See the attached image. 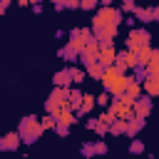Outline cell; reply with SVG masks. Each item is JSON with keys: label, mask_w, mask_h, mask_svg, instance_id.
Returning <instances> with one entry per match:
<instances>
[{"label": "cell", "mask_w": 159, "mask_h": 159, "mask_svg": "<svg viewBox=\"0 0 159 159\" xmlns=\"http://www.w3.org/2000/svg\"><path fill=\"white\" fill-rule=\"evenodd\" d=\"M42 124H40V119L35 117V114H27V117H22L20 119V127H17V134H20V139H22V144H35L40 137H42Z\"/></svg>", "instance_id": "cell-1"}, {"label": "cell", "mask_w": 159, "mask_h": 159, "mask_svg": "<svg viewBox=\"0 0 159 159\" xmlns=\"http://www.w3.org/2000/svg\"><path fill=\"white\" fill-rule=\"evenodd\" d=\"M119 22H124V12L117 10V7H99L92 17V27L94 25H112V27H119Z\"/></svg>", "instance_id": "cell-2"}, {"label": "cell", "mask_w": 159, "mask_h": 159, "mask_svg": "<svg viewBox=\"0 0 159 159\" xmlns=\"http://www.w3.org/2000/svg\"><path fill=\"white\" fill-rule=\"evenodd\" d=\"M102 87H104V92H109L112 97H114V94H122L124 87H127V75H119V72H114V67H107V72H104V77H102Z\"/></svg>", "instance_id": "cell-3"}, {"label": "cell", "mask_w": 159, "mask_h": 159, "mask_svg": "<svg viewBox=\"0 0 159 159\" xmlns=\"http://www.w3.org/2000/svg\"><path fill=\"white\" fill-rule=\"evenodd\" d=\"M149 40H152V35H149L144 27H132L129 35H127V50H129V52H137L139 47H147Z\"/></svg>", "instance_id": "cell-4"}, {"label": "cell", "mask_w": 159, "mask_h": 159, "mask_svg": "<svg viewBox=\"0 0 159 159\" xmlns=\"http://www.w3.org/2000/svg\"><path fill=\"white\" fill-rule=\"evenodd\" d=\"M92 32H94V40L99 42V47L114 45V37H117V27H112V25H94V27H92Z\"/></svg>", "instance_id": "cell-5"}, {"label": "cell", "mask_w": 159, "mask_h": 159, "mask_svg": "<svg viewBox=\"0 0 159 159\" xmlns=\"http://www.w3.org/2000/svg\"><path fill=\"white\" fill-rule=\"evenodd\" d=\"M134 20H139V22H157L159 20V7H137L134 10Z\"/></svg>", "instance_id": "cell-6"}, {"label": "cell", "mask_w": 159, "mask_h": 159, "mask_svg": "<svg viewBox=\"0 0 159 159\" xmlns=\"http://www.w3.org/2000/svg\"><path fill=\"white\" fill-rule=\"evenodd\" d=\"M134 114L142 117V119H147V117L152 114V97H147V94L137 97V102H134Z\"/></svg>", "instance_id": "cell-7"}, {"label": "cell", "mask_w": 159, "mask_h": 159, "mask_svg": "<svg viewBox=\"0 0 159 159\" xmlns=\"http://www.w3.org/2000/svg\"><path fill=\"white\" fill-rule=\"evenodd\" d=\"M20 134L17 132H7V134H2V142H0V152H15L17 147H20Z\"/></svg>", "instance_id": "cell-8"}, {"label": "cell", "mask_w": 159, "mask_h": 159, "mask_svg": "<svg viewBox=\"0 0 159 159\" xmlns=\"http://www.w3.org/2000/svg\"><path fill=\"white\" fill-rule=\"evenodd\" d=\"M97 60H99L104 67H112V65H114V60H117V50H114V45L99 47V55H97Z\"/></svg>", "instance_id": "cell-9"}, {"label": "cell", "mask_w": 159, "mask_h": 159, "mask_svg": "<svg viewBox=\"0 0 159 159\" xmlns=\"http://www.w3.org/2000/svg\"><path fill=\"white\" fill-rule=\"evenodd\" d=\"M94 107H97V97L84 92V97H82V104H80V109H77V117H87V114H89Z\"/></svg>", "instance_id": "cell-10"}, {"label": "cell", "mask_w": 159, "mask_h": 159, "mask_svg": "<svg viewBox=\"0 0 159 159\" xmlns=\"http://www.w3.org/2000/svg\"><path fill=\"white\" fill-rule=\"evenodd\" d=\"M52 84H55V87H70V84H72V72H70V67H65V70L55 72Z\"/></svg>", "instance_id": "cell-11"}, {"label": "cell", "mask_w": 159, "mask_h": 159, "mask_svg": "<svg viewBox=\"0 0 159 159\" xmlns=\"http://www.w3.org/2000/svg\"><path fill=\"white\" fill-rule=\"evenodd\" d=\"M144 124H147V119H142V117H132V119H127V137H137L139 134V129H144Z\"/></svg>", "instance_id": "cell-12"}, {"label": "cell", "mask_w": 159, "mask_h": 159, "mask_svg": "<svg viewBox=\"0 0 159 159\" xmlns=\"http://www.w3.org/2000/svg\"><path fill=\"white\" fill-rule=\"evenodd\" d=\"M84 72H87V77H92V80H97V82H102V77H104V72H107V67L97 60V62H92L89 67H84Z\"/></svg>", "instance_id": "cell-13"}, {"label": "cell", "mask_w": 159, "mask_h": 159, "mask_svg": "<svg viewBox=\"0 0 159 159\" xmlns=\"http://www.w3.org/2000/svg\"><path fill=\"white\" fill-rule=\"evenodd\" d=\"M142 89H144V94H147V97H157V94H159V75L147 77V82L142 84Z\"/></svg>", "instance_id": "cell-14"}, {"label": "cell", "mask_w": 159, "mask_h": 159, "mask_svg": "<svg viewBox=\"0 0 159 159\" xmlns=\"http://www.w3.org/2000/svg\"><path fill=\"white\" fill-rule=\"evenodd\" d=\"M57 55H60L62 60H67V62H80V52H77L70 42H67L65 47H60V50H57Z\"/></svg>", "instance_id": "cell-15"}, {"label": "cell", "mask_w": 159, "mask_h": 159, "mask_svg": "<svg viewBox=\"0 0 159 159\" xmlns=\"http://www.w3.org/2000/svg\"><path fill=\"white\" fill-rule=\"evenodd\" d=\"M117 60L122 62V65H127V70H134L139 62H137V55L134 52H129V50H122V52H117Z\"/></svg>", "instance_id": "cell-16"}, {"label": "cell", "mask_w": 159, "mask_h": 159, "mask_svg": "<svg viewBox=\"0 0 159 159\" xmlns=\"http://www.w3.org/2000/svg\"><path fill=\"white\" fill-rule=\"evenodd\" d=\"M124 92H127L132 99H137V97H142V84H139L134 77H127V87H124Z\"/></svg>", "instance_id": "cell-17"}, {"label": "cell", "mask_w": 159, "mask_h": 159, "mask_svg": "<svg viewBox=\"0 0 159 159\" xmlns=\"http://www.w3.org/2000/svg\"><path fill=\"white\" fill-rule=\"evenodd\" d=\"M82 97H84V92L82 89H70V109L77 114V109H80V104H82Z\"/></svg>", "instance_id": "cell-18"}, {"label": "cell", "mask_w": 159, "mask_h": 159, "mask_svg": "<svg viewBox=\"0 0 159 159\" xmlns=\"http://www.w3.org/2000/svg\"><path fill=\"white\" fill-rule=\"evenodd\" d=\"M57 122H60V124H67V127H72V124L77 122V114H75V112L67 107V109H62V112L57 114Z\"/></svg>", "instance_id": "cell-19"}, {"label": "cell", "mask_w": 159, "mask_h": 159, "mask_svg": "<svg viewBox=\"0 0 159 159\" xmlns=\"http://www.w3.org/2000/svg\"><path fill=\"white\" fill-rule=\"evenodd\" d=\"M152 52H154V47H152V45H147V47H139V50L134 52V55H137V62H139V65H147V62L152 60Z\"/></svg>", "instance_id": "cell-20"}, {"label": "cell", "mask_w": 159, "mask_h": 159, "mask_svg": "<svg viewBox=\"0 0 159 159\" xmlns=\"http://www.w3.org/2000/svg\"><path fill=\"white\" fill-rule=\"evenodd\" d=\"M144 67H147V75H149V77H152V75H159V50L152 52V60H149Z\"/></svg>", "instance_id": "cell-21"}, {"label": "cell", "mask_w": 159, "mask_h": 159, "mask_svg": "<svg viewBox=\"0 0 159 159\" xmlns=\"http://www.w3.org/2000/svg\"><path fill=\"white\" fill-rule=\"evenodd\" d=\"M109 134H114V137L127 134V119H114V124L109 127Z\"/></svg>", "instance_id": "cell-22"}, {"label": "cell", "mask_w": 159, "mask_h": 159, "mask_svg": "<svg viewBox=\"0 0 159 159\" xmlns=\"http://www.w3.org/2000/svg\"><path fill=\"white\" fill-rule=\"evenodd\" d=\"M112 99H114V102H119V104H124L127 109H134V102H137V99H132L127 92H122V94H114Z\"/></svg>", "instance_id": "cell-23"}, {"label": "cell", "mask_w": 159, "mask_h": 159, "mask_svg": "<svg viewBox=\"0 0 159 159\" xmlns=\"http://www.w3.org/2000/svg\"><path fill=\"white\" fill-rule=\"evenodd\" d=\"M147 77H149V75H147V67H144V65H137V67H134V80H137L139 84H144Z\"/></svg>", "instance_id": "cell-24"}, {"label": "cell", "mask_w": 159, "mask_h": 159, "mask_svg": "<svg viewBox=\"0 0 159 159\" xmlns=\"http://www.w3.org/2000/svg\"><path fill=\"white\" fill-rule=\"evenodd\" d=\"M70 72H72V84H80V82H84V77H87V72L80 70V67H70Z\"/></svg>", "instance_id": "cell-25"}, {"label": "cell", "mask_w": 159, "mask_h": 159, "mask_svg": "<svg viewBox=\"0 0 159 159\" xmlns=\"http://www.w3.org/2000/svg\"><path fill=\"white\" fill-rule=\"evenodd\" d=\"M40 124H42V129H55V124H57V117H55V114H45V117L40 119Z\"/></svg>", "instance_id": "cell-26"}, {"label": "cell", "mask_w": 159, "mask_h": 159, "mask_svg": "<svg viewBox=\"0 0 159 159\" xmlns=\"http://www.w3.org/2000/svg\"><path fill=\"white\" fill-rule=\"evenodd\" d=\"M97 119H99V124H104V127H112V124H114V117L109 114V109H107V112H99Z\"/></svg>", "instance_id": "cell-27"}, {"label": "cell", "mask_w": 159, "mask_h": 159, "mask_svg": "<svg viewBox=\"0 0 159 159\" xmlns=\"http://www.w3.org/2000/svg\"><path fill=\"white\" fill-rule=\"evenodd\" d=\"M129 152H132V154H142V152H144V142L132 139V142H129Z\"/></svg>", "instance_id": "cell-28"}, {"label": "cell", "mask_w": 159, "mask_h": 159, "mask_svg": "<svg viewBox=\"0 0 159 159\" xmlns=\"http://www.w3.org/2000/svg\"><path fill=\"white\" fill-rule=\"evenodd\" d=\"M80 152H82V157H84V159H92V157H94V147H92V142H84Z\"/></svg>", "instance_id": "cell-29"}, {"label": "cell", "mask_w": 159, "mask_h": 159, "mask_svg": "<svg viewBox=\"0 0 159 159\" xmlns=\"http://www.w3.org/2000/svg\"><path fill=\"white\" fill-rule=\"evenodd\" d=\"M92 147H94V154H99V157H104V154H107V144H104L102 139L92 142Z\"/></svg>", "instance_id": "cell-30"}, {"label": "cell", "mask_w": 159, "mask_h": 159, "mask_svg": "<svg viewBox=\"0 0 159 159\" xmlns=\"http://www.w3.org/2000/svg\"><path fill=\"white\" fill-rule=\"evenodd\" d=\"M112 104V99H109V92H102L99 97H97V107H109Z\"/></svg>", "instance_id": "cell-31"}, {"label": "cell", "mask_w": 159, "mask_h": 159, "mask_svg": "<svg viewBox=\"0 0 159 159\" xmlns=\"http://www.w3.org/2000/svg\"><path fill=\"white\" fill-rule=\"evenodd\" d=\"M99 5V0H80V10H94Z\"/></svg>", "instance_id": "cell-32"}, {"label": "cell", "mask_w": 159, "mask_h": 159, "mask_svg": "<svg viewBox=\"0 0 159 159\" xmlns=\"http://www.w3.org/2000/svg\"><path fill=\"white\" fill-rule=\"evenodd\" d=\"M134 10H137V2L134 0H124L122 2V12H134Z\"/></svg>", "instance_id": "cell-33"}, {"label": "cell", "mask_w": 159, "mask_h": 159, "mask_svg": "<svg viewBox=\"0 0 159 159\" xmlns=\"http://www.w3.org/2000/svg\"><path fill=\"white\" fill-rule=\"evenodd\" d=\"M55 132H57L60 137H67V134H70V127H67V124H60V122H57V124H55Z\"/></svg>", "instance_id": "cell-34"}, {"label": "cell", "mask_w": 159, "mask_h": 159, "mask_svg": "<svg viewBox=\"0 0 159 159\" xmlns=\"http://www.w3.org/2000/svg\"><path fill=\"white\" fill-rule=\"evenodd\" d=\"M65 7H70V10H77V7H80V0H65Z\"/></svg>", "instance_id": "cell-35"}, {"label": "cell", "mask_w": 159, "mask_h": 159, "mask_svg": "<svg viewBox=\"0 0 159 159\" xmlns=\"http://www.w3.org/2000/svg\"><path fill=\"white\" fill-rule=\"evenodd\" d=\"M84 124H87V129H92V132H94V129H97V124H99V119H87Z\"/></svg>", "instance_id": "cell-36"}, {"label": "cell", "mask_w": 159, "mask_h": 159, "mask_svg": "<svg viewBox=\"0 0 159 159\" xmlns=\"http://www.w3.org/2000/svg\"><path fill=\"white\" fill-rule=\"evenodd\" d=\"M32 12L35 15H42V2H32Z\"/></svg>", "instance_id": "cell-37"}, {"label": "cell", "mask_w": 159, "mask_h": 159, "mask_svg": "<svg viewBox=\"0 0 159 159\" xmlns=\"http://www.w3.org/2000/svg\"><path fill=\"white\" fill-rule=\"evenodd\" d=\"M52 5H55V10L60 12V10H65V0H52Z\"/></svg>", "instance_id": "cell-38"}, {"label": "cell", "mask_w": 159, "mask_h": 159, "mask_svg": "<svg viewBox=\"0 0 159 159\" xmlns=\"http://www.w3.org/2000/svg\"><path fill=\"white\" fill-rule=\"evenodd\" d=\"M10 2H12V0H0V15H2V12L10 7Z\"/></svg>", "instance_id": "cell-39"}, {"label": "cell", "mask_w": 159, "mask_h": 159, "mask_svg": "<svg viewBox=\"0 0 159 159\" xmlns=\"http://www.w3.org/2000/svg\"><path fill=\"white\" fill-rule=\"evenodd\" d=\"M15 2H17L20 7H25V5H32V0H15Z\"/></svg>", "instance_id": "cell-40"}, {"label": "cell", "mask_w": 159, "mask_h": 159, "mask_svg": "<svg viewBox=\"0 0 159 159\" xmlns=\"http://www.w3.org/2000/svg\"><path fill=\"white\" fill-rule=\"evenodd\" d=\"M99 2H102V7H109V5L114 2V0H99Z\"/></svg>", "instance_id": "cell-41"}]
</instances>
